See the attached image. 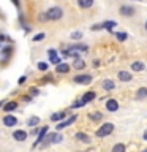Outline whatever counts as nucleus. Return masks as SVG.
Segmentation results:
<instances>
[{"mask_svg":"<svg viewBox=\"0 0 147 152\" xmlns=\"http://www.w3.org/2000/svg\"><path fill=\"white\" fill-rule=\"evenodd\" d=\"M144 68H146V65L142 64V62H139V60H138V62H133V64H131V70H133V71H142Z\"/></svg>","mask_w":147,"mask_h":152,"instance_id":"15","label":"nucleus"},{"mask_svg":"<svg viewBox=\"0 0 147 152\" xmlns=\"http://www.w3.org/2000/svg\"><path fill=\"white\" fill-rule=\"evenodd\" d=\"M13 138L16 141H25L27 140V132H24V130H14L13 132Z\"/></svg>","mask_w":147,"mask_h":152,"instance_id":"8","label":"nucleus"},{"mask_svg":"<svg viewBox=\"0 0 147 152\" xmlns=\"http://www.w3.org/2000/svg\"><path fill=\"white\" fill-rule=\"evenodd\" d=\"M146 97H147V87L138 89V92H136V100H142V98H146Z\"/></svg>","mask_w":147,"mask_h":152,"instance_id":"17","label":"nucleus"},{"mask_svg":"<svg viewBox=\"0 0 147 152\" xmlns=\"http://www.w3.org/2000/svg\"><path fill=\"white\" fill-rule=\"evenodd\" d=\"M55 71H57V73H68V71H70V65H68V64H63V62H62L60 65H57V66H55Z\"/></svg>","mask_w":147,"mask_h":152,"instance_id":"14","label":"nucleus"},{"mask_svg":"<svg viewBox=\"0 0 147 152\" xmlns=\"http://www.w3.org/2000/svg\"><path fill=\"white\" fill-rule=\"evenodd\" d=\"M65 117H66L65 113H55V114H52V116H51V121L59 122V121H62V119H65Z\"/></svg>","mask_w":147,"mask_h":152,"instance_id":"18","label":"nucleus"},{"mask_svg":"<svg viewBox=\"0 0 147 152\" xmlns=\"http://www.w3.org/2000/svg\"><path fill=\"white\" fill-rule=\"evenodd\" d=\"M47 18H49V21H59V19H62V16H63V10H62L60 7H52L47 10Z\"/></svg>","mask_w":147,"mask_h":152,"instance_id":"2","label":"nucleus"},{"mask_svg":"<svg viewBox=\"0 0 147 152\" xmlns=\"http://www.w3.org/2000/svg\"><path fill=\"white\" fill-rule=\"evenodd\" d=\"M3 124L5 127H14L17 124V119L13 116V114H7V116L3 117Z\"/></svg>","mask_w":147,"mask_h":152,"instance_id":"5","label":"nucleus"},{"mask_svg":"<svg viewBox=\"0 0 147 152\" xmlns=\"http://www.w3.org/2000/svg\"><path fill=\"white\" fill-rule=\"evenodd\" d=\"M38 70L46 71L47 70V64H46V62H40V64H38Z\"/></svg>","mask_w":147,"mask_h":152,"instance_id":"28","label":"nucleus"},{"mask_svg":"<svg viewBox=\"0 0 147 152\" xmlns=\"http://www.w3.org/2000/svg\"><path fill=\"white\" fill-rule=\"evenodd\" d=\"M136 2H142V0H136Z\"/></svg>","mask_w":147,"mask_h":152,"instance_id":"35","label":"nucleus"},{"mask_svg":"<svg viewBox=\"0 0 147 152\" xmlns=\"http://www.w3.org/2000/svg\"><path fill=\"white\" fill-rule=\"evenodd\" d=\"M27 124H28V127H35V125H38V124H40V117L33 116V117H30V119L27 121Z\"/></svg>","mask_w":147,"mask_h":152,"instance_id":"22","label":"nucleus"},{"mask_svg":"<svg viewBox=\"0 0 147 152\" xmlns=\"http://www.w3.org/2000/svg\"><path fill=\"white\" fill-rule=\"evenodd\" d=\"M76 140L82 141V142H85V144H89V142H90V136L85 135V133H82V132H79V133H76Z\"/></svg>","mask_w":147,"mask_h":152,"instance_id":"12","label":"nucleus"},{"mask_svg":"<svg viewBox=\"0 0 147 152\" xmlns=\"http://www.w3.org/2000/svg\"><path fill=\"white\" fill-rule=\"evenodd\" d=\"M95 97H97V94H95L93 90H90V92H85V94L82 95V100H84L85 103H89V102H93Z\"/></svg>","mask_w":147,"mask_h":152,"instance_id":"11","label":"nucleus"},{"mask_svg":"<svg viewBox=\"0 0 147 152\" xmlns=\"http://www.w3.org/2000/svg\"><path fill=\"white\" fill-rule=\"evenodd\" d=\"M84 104H85V102H84V100H82V98H81V100H79V102H76V103L73 104V108H79V106H84Z\"/></svg>","mask_w":147,"mask_h":152,"instance_id":"29","label":"nucleus"},{"mask_svg":"<svg viewBox=\"0 0 147 152\" xmlns=\"http://www.w3.org/2000/svg\"><path fill=\"white\" fill-rule=\"evenodd\" d=\"M142 138H144V141H147V130L144 132V136H142Z\"/></svg>","mask_w":147,"mask_h":152,"instance_id":"32","label":"nucleus"},{"mask_svg":"<svg viewBox=\"0 0 147 152\" xmlns=\"http://www.w3.org/2000/svg\"><path fill=\"white\" fill-rule=\"evenodd\" d=\"M119 11H120L122 16H127L128 18V16H133V14H135V8H133L131 5H122Z\"/></svg>","mask_w":147,"mask_h":152,"instance_id":"4","label":"nucleus"},{"mask_svg":"<svg viewBox=\"0 0 147 152\" xmlns=\"http://www.w3.org/2000/svg\"><path fill=\"white\" fill-rule=\"evenodd\" d=\"M144 28H146V30H147V21H146V24H144Z\"/></svg>","mask_w":147,"mask_h":152,"instance_id":"34","label":"nucleus"},{"mask_svg":"<svg viewBox=\"0 0 147 152\" xmlns=\"http://www.w3.org/2000/svg\"><path fill=\"white\" fill-rule=\"evenodd\" d=\"M84 66H85V62H84V60H79V59H76V60H74V68L82 70Z\"/></svg>","mask_w":147,"mask_h":152,"instance_id":"23","label":"nucleus"},{"mask_svg":"<svg viewBox=\"0 0 147 152\" xmlns=\"http://www.w3.org/2000/svg\"><path fill=\"white\" fill-rule=\"evenodd\" d=\"M142 152H147V149H146V151H142Z\"/></svg>","mask_w":147,"mask_h":152,"instance_id":"36","label":"nucleus"},{"mask_svg":"<svg viewBox=\"0 0 147 152\" xmlns=\"http://www.w3.org/2000/svg\"><path fill=\"white\" fill-rule=\"evenodd\" d=\"M92 121H95V122H100L103 119V114L101 113H98V111H95V113H90V116H89Z\"/></svg>","mask_w":147,"mask_h":152,"instance_id":"19","label":"nucleus"},{"mask_svg":"<svg viewBox=\"0 0 147 152\" xmlns=\"http://www.w3.org/2000/svg\"><path fill=\"white\" fill-rule=\"evenodd\" d=\"M112 130H114V124L106 122V124H103L101 127H98V130H97V136H98V138H104V136L111 135Z\"/></svg>","mask_w":147,"mask_h":152,"instance_id":"1","label":"nucleus"},{"mask_svg":"<svg viewBox=\"0 0 147 152\" xmlns=\"http://www.w3.org/2000/svg\"><path fill=\"white\" fill-rule=\"evenodd\" d=\"M112 152H125V146L119 142V144H116V146L112 147Z\"/></svg>","mask_w":147,"mask_h":152,"instance_id":"24","label":"nucleus"},{"mask_svg":"<svg viewBox=\"0 0 147 152\" xmlns=\"http://www.w3.org/2000/svg\"><path fill=\"white\" fill-rule=\"evenodd\" d=\"M13 3H14V5H17V7H19V0H13Z\"/></svg>","mask_w":147,"mask_h":152,"instance_id":"33","label":"nucleus"},{"mask_svg":"<svg viewBox=\"0 0 147 152\" xmlns=\"http://www.w3.org/2000/svg\"><path fill=\"white\" fill-rule=\"evenodd\" d=\"M127 38H128V35H127L125 32H119V33H117V40H119V41H125Z\"/></svg>","mask_w":147,"mask_h":152,"instance_id":"25","label":"nucleus"},{"mask_svg":"<svg viewBox=\"0 0 147 152\" xmlns=\"http://www.w3.org/2000/svg\"><path fill=\"white\" fill-rule=\"evenodd\" d=\"M101 26H103V28H106V30H112V28L117 26V24L114 22V21H106V22H103Z\"/></svg>","mask_w":147,"mask_h":152,"instance_id":"21","label":"nucleus"},{"mask_svg":"<svg viewBox=\"0 0 147 152\" xmlns=\"http://www.w3.org/2000/svg\"><path fill=\"white\" fill-rule=\"evenodd\" d=\"M106 109H108V111H111V113L117 111V109H119V102H117V100H114V98H109L106 102Z\"/></svg>","mask_w":147,"mask_h":152,"instance_id":"7","label":"nucleus"},{"mask_svg":"<svg viewBox=\"0 0 147 152\" xmlns=\"http://www.w3.org/2000/svg\"><path fill=\"white\" fill-rule=\"evenodd\" d=\"M38 19H40V21H49V18H47V13L40 14V16H38Z\"/></svg>","mask_w":147,"mask_h":152,"instance_id":"30","label":"nucleus"},{"mask_svg":"<svg viewBox=\"0 0 147 152\" xmlns=\"http://www.w3.org/2000/svg\"><path fill=\"white\" fill-rule=\"evenodd\" d=\"M71 38H73V40H81V38H82V32H73L71 33Z\"/></svg>","mask_w":147,"mask_h":152,"instance_id":"26","label":"nucleus"},{"mask_svg":"<svg viewBox=\"0 0 147 152\" xmlns=\"http://www.w3.org/2000/svg\"><path fill=\"white\" fill-rule=\"evenodd\" d=\"M17 108V102H9L5 104V111L9 113V111H13V109H16Z\"/></svg>","mask_w":147,"mask_h":152,"instance_id":"20","label":"nucleus"},{"mask_svg":"<svg viewBox=\"0 0 147 152\" xmlns=\"http://www.w3.org/2000/svg\"><path fill=\"white\" fill-rule=\"evenodd\" d=\"M76 121V116H71L70 119H65V121L63 122H60V124H57V130H63V128H66V127H70L71 125V124H73Z\"/></svg>","mask_w":147,"mask_h":152,"instance_id":"6","label":"nucleus"},{"mask_svg":"<svg viewBox=\"0 0 147 152\" xmlns=\"http://www.w3.org/2000/svg\"><path fill=\"white\" fill-rule=\"evenodd\" d=\"M44 38H46L44 33H38V35L33 37V41H41V40H44Z\"/></svg>","mask_w":147,"mask_h":152,"instance_id":"27","label":"nucleus"},{"mask_svg":"<svg viewBox=\"0 0 147 152\" xmlns=\"http://www.w3.org/2000/svg\"><path fill=\"white\" fill-rule=\"evenodd\" d=\"M131 73H128V71H119V79L120 81H123V83H128V81H131Z\"/></svg>","mask_w":147,"mask_h":152,"instance_id":"10","label":"nucleus"},{"mask_svg":"<svg viewBox=\"0 0 147 152\" xmlns=\"http://www.w3.org/2000/svg\"><path fill=\"white\" fill-rule=\"evenodd\" d=\"M93 2H95V0H78V5H79L81 8L85 10V8H90V7H92Z\"/></svg>","mask_w":147,"mask_h":152,"instance_id":"16","label":"nucleus"},{"mask_svg":"<svg viewBox=\"0 0 147 152\" xmlns=\"http://www.w3.org/2000/svg\"><path fill=\"white\" fill-rule=\"evenodd\" d=\"M47 54H49V59L51 57H57V51L55 49H47Z\"/></svg>","mask_w":147,"mask_h":152,"instance_id":"31","label":"nucleus"},{"mask_svg":"<svg viewBox=\"0 0 147 152\" xmlns=\"http://www.w3.org/2000/svg\"><path fill=\"white\" fill-rule=\"evenodd\" d=\"M74 83L82 84V86H87V84L92 83V76L87 75V73H84V75H78V76H74Z\"/></svg>","mask_w":147,"mask_h":152,"instance_id":"3","label":"nucleus"},{"mask_svg":"<svg viewBox=\"0 0 147 152\" xmlns=\"http://www.w3.org/2000/svg\"><path fill=\"white\" fill-rule=\"evenodd\" d=\"M103 89L104 90H114L116 89V83L111 81V79H104L103 81Z\"/></svg>","mask_w":147,"mask_h":152,"instance_id":"13","label":"nucleus"},{"mask_svg":"<svg viewBox=\"0 0 147 152\" xmlns=\"http://www.w3.org/2000/svg\"><path fill=\"white\" fill-rule=\"evenodd\" d=\"M49 132V127H43L41 128V132L38 133V138H36V141H35V144H40V142H43V140L46 138V133Z\"/></svg>","mask_w":147,"mask_h":152,"instance_id":"9","label":"nucleus"}]
</instances>
